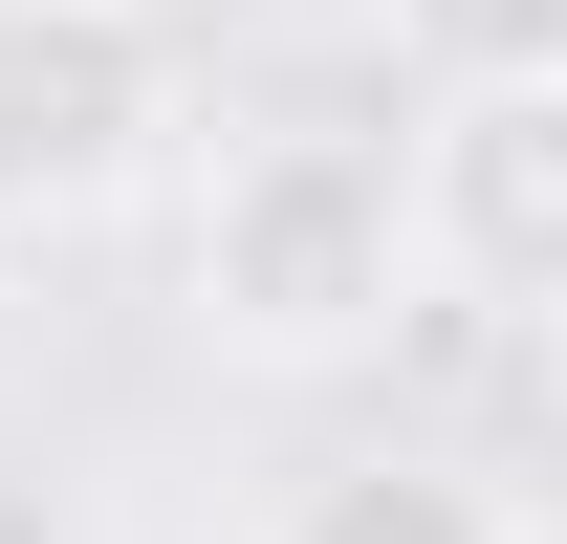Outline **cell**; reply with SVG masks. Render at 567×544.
I'll return each mask as SVG.
<instances>
[{
  "label": "cell",
  "mask_w": 567,
  "mask_h": 544,
  "mask_svg": "<svg viewBox=\"0 0 567 544\" xmlns=\"http://www.w3.org/2000/svg\"><path fill=\"white\" fill-rule=\"evenodd\" d=\"M393 218H415V305L546 327V283H567V66H524V87H415Z\"/></svg>",
  "instance_id": "7a4b0ae2"
},
{
  "label": "cell",
  "mask_w": 567,
  "mask_h": 544,
  "mask_svg": "<svg viewBox=\"0 0 567 544\" xmlns=\"http://www.w3.org/2000/svg\"><path fill=\"white\" fill-rule=\"evenodd\" d=\"M371 22H393L415 87H524V66H567V0H371Z\"/></svg>",
  "instance_id": "5b68a950"
},
{
  "label": "cell",
  "mask_w": 567,
  "mask_h": 544,
  "mask_svg": "<svg viewBox=\"0 0 567 544\" xmlns=\"http://www.w3.org/2000/svg\"><path fill=\"white\" fill-rule=\"evenodd\" d=\"M262 544H524V501L481 458H328L262 501Z\"/></svg>",
  "instance_id": "277c9868"
},
{
  "label": "cell",
  "mask_w": 567,
  "mask_h": 544,
  "mask_svg": "<svg viewBox=\"0 0 567 544\" xmlns=\"http://www.w3.org/2000/svg\"><path fill=\"white\" fill-rule=\"evenodd\" d=\"M132 22H197V0H132Z\"/></svg>",
  "instance_id": "8992f818"
},
{
  "label": "cell",
  "mask_w": 567,
  "mask_h": 544,
  "mask_svg": "<svg viewBox=\"0 0 567 544\" xmlns=\"http://www.w3.org/2000/svg\"><path fill=\"white\" fill-rule=\"evenodd\" d=\"M175 283H197L218 370H371L393 305H415L393 153L371 132H218L197 153V218H175Z\"/></svg>",
  "instance_id": "6da1fadb"
},
{
  "label": "cell",
  "mask_w": 567,
  "mask_h": 544,
  "mask_svg": "<svg viewBox=\"0 0 567 544\" xmlns=\"http://www.w3.org/2000/svg\"><path fill=\"white\" fill-rule=\"evenodd\" d=\"M175 22H132V0H0V218H132L153 175H175Z\"/></svg>",
  "instance_id": "3957f363"
}]
</instances>
